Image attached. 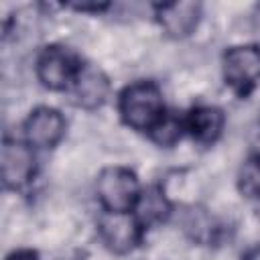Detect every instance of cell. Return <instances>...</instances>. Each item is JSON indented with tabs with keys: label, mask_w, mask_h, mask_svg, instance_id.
<instances>
[{
	"label": "cell",
	"mask_w": 260,
	"mask_h": 260,
	"mask_svg": "<svg viewBox=\"0 0 260 260\" xmlns=\"http://www.w3.org/2000/svg\"><path fill=\"white\" fill-rule=\"evenodd\" d=\"M118 112L122 122L136 132H152L165 118V98L154 81H134L118 98Z\"/></svg>",
	"instance_id": "cell-1"
},
{
	"label": "cell",
	"mask_w": 260,
	"mask_h": 260,
	"mask_svg": "<svg viewBox=\"0 0 260 260\" xmlns=\"http://www.w3.org/2000/svg\"><path fill=\"white\" fill-rule=\"evenodd\" d=\"M140 181L128 167H106L95 179V197L102 211L132 213L140 201Z\"/></svg>",
	"instance_id": "cell-2"
},
{
	"label": "cell",
	"mask_w": 260,
	"mask_h": 260,
	"mask_svg": "<svg viewBox=\"0 0 260 260\" xmlns=\"http://www.w3.org/2000/svg\"><path fill=\"white\" fill-rule=\"evenodd\" d=\"M221 75L225 85L238 98H248L260 85V47H230L221 57Z\"/></svg>",
	"instance_id": "cell-3"
},
{
	"label": "cell",
	"mask_w": 260,
	"mask_h": 260,
	"mask_svg": "<svg viewBox=\"0 0 260 260\" xmlns=\"http://www.w3.org/2000/svg\"><path fill=\"white\" fill-rule=\"evenodd\" d=\"M81 65V59L71 49L49 45L37 57V77L51 91H69Z\"/></svg>",
	"instance_id": "cell-4"
},
{
	"label": "cell",
	"mask_w": 260,
	"mask_h": 260,
	"mask_svg": "<svg viewBox=\"0 0 260 260\" xmlns=\"http://www.w3.org/2000/svg\"><path fill=\"white\" fill-rule=\"evenodd\" d=\"M98 232L104 246L114 254H128L132 252L144 234V225L138 215L132 213H110L102 211L98 219Z\"/></svg>",
	"instance_id": "cell-5"
},
{
	"label": "cell",
	"mask_w": 260,
	"mask_h": 260,
	"mask_svg": "<svg viewBox=\"0 0 260 260\" xmlns=\"http://www.w3.org/2000/svg\"><path fill=\"white\" fill-rule=\"evenodd\" d=\"M2 183L6 189L20 191L24 189L37 173L35 148L24 140L4 138L2 144Z\"/></svg>",
	"instance_id": "cell-6"
},
{
	"label": "cell",
	"mask_w": 260,
	"mask_h": 260,
	"mask_svg": "<svg viewBox=\"0 0 260 260\" xmlns=\"http://www.w3.org/2000/svg\"><path fill=\"white\" fill-rule=\"evenodd\" d=\"M65 128L67 122L59 110L49 106H39L26 116L22 124V134L26 144H30L32 148L47 150V148H55L61 142V138L65 136Z\"/></svg>",
	"instance_id": "cell-7"
},
{
	"label": "cell",
	"mask_w": 260,
	"mask_h": 260,
	"mask_svg": "<svg viewBox=\"0 0 260 260\" xmlns=\"http://www.w3.org/2000/svg\"><path fill=\"white\" fill-rule=\"evenodd\" d=\"M69 93H71V100L75 106H79L83 110H98L108 100L110 81L100 67L83 63L73 85L69 87Z\"/></svg>",
	"instance_id": "cell-8"
},
{
	"label": "cell",
	"mask_w": 260,
	"mask_h": 260,
	"mask_svg": "<svg viewBox=\"0 0 260 260\" xmlns=\"http://www.w3.org/2000/svg\"><path fill=\"white\" fill-rule=\"evenodd\" d=\"M156 20L165 35L171 39H185L189 37L201 14V4L199 2H162L154 4Z\"/></svg>",
	"instance_id": "cell-9"
},
{
	"label": "cell",
	"mask_w": 260,
	"mask_h": 260,
	"mask_svg": "<svg viewBox=\"0 0 260 260\" xmlns=\"http://www.w3.org/2000/svg\"><path fill=\"white\" fill-rule=\"evenodd\" d=\"M185 134L201 146H211L223 132L225 116L217 106H195L183 116Z\"/></svg>",
	"instance_id": "cell-10"
},
{
	"label": "cell",
	"mask_w": 260,
	"mask_h": 260,
	"mask_svg": "<svg viewBox=\"0 0 260 260\" xmlns=\"http://www.w3.org/2000/svg\"><path fill=\"white\" fill-rule=\"evenodd\" d=\"M134 213L138 215V219L142 221V225H150V223H158L165 221L167 215L171 213V205L165 197V193L158 187H152L148 191H142L140 201L134 209Z\"/></svg>",
	"instance_id": "cell-11"
},
{
	"label": "cell",
	"mask_w": 260,
	"mask_h": 260,
	"mask_svg": "<svg viewBox=\"0 0 260 260\" xmlns=\"http://www.w3.org/2000/svg\"><path fill=\"white\" fill-rule=\"evenodd\" d=\"M238 189L242 197L260 201V152L250 154L238 173Z\"/></svg>",
	"instance_id": "cell-12"
},
{
	"label": "cell",
	"mask_w": 260,
	"mask_h": 260,
	"mask_svg": "<svg viewBox=\"0 0 260 260\" xmlns=\"http://www.w3.org/2000/svg\"><path fill=\"white\" fill-rule=\"evenodd\" d=\"M185 132V126H183V116H177L173 112H167L165 118L154 126V130L148 134L152 142H156L158 146H173L181 134Z\"/></svg>",
	"instance_id": "cell-13"
},
{
	"label": "cell",
	"mask_w": 260,
	"mask_h": 260,
	"mask_svg": "<svg viewBox=\"0 0 260 260\" xmlns=\"http://www.w3.org/2000/svg\"><path fill=\"white\" fill-rule=\"evenodd\" d=\"M8 260H39L35 252L30 250H22V252H14L12 256H8Z\"/></svg>",
	"instance_id": "cell-14"
},
{
	"label": "cell",
	"mask_w": 260,
	"mask_h": 260,
	"mask_svg": "<svg viewBox=\"0 0 260 260\" xmlns=\"http://www.w3.org/2000/svg\"><path fill=\"white\" fill-rule=\"evenodd\" d=\"M242 260H260V244L248 248V250L242 254Z\"/></svg>",
	"instance_id": "cell-15"
}]
</instances>
